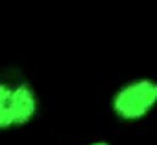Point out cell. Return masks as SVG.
Listing matches in <instances>:
<instances>
[{
    "instance_id": "1",
    "label": "cell",
    "mask_w": 157,
    "mask_h": 145,
    "mask_svg": "<svg viewBox=\"0 0 157 145\" xmlns=\"http://www.w3.org/2000/svg\"><path fill=\"white\" fill-rule=\"evenodd\" d=\"M40 111V94L27 75L16 69L0 72V133L30 127Z\"/></svg>"
},
{
    "instance_id": "2",
    "label": "cell",
    "mask_w": 157,
    "mask_h": 145,
    "mask_svg": "<svg viewBox=\"0 0 157 145\" xmlns=\"http://www.w3.org/2000/svg\"><path fill=\"white\" fill-rule=\"evenodd\" d=\"M157 109V80L148 75L120 83L109 99V111L121 123H139Z\"/></svg>"
},
{
    "instance_id": "3",
    "label": "cell",
    "mask_w": 157,
    "mask_h": 145,
    "mask_svg": "<svg viewBox=\"0 0 157 145\" xmlns=\"http://www.w3.org/2000/svg\"><path fill=\"white\" fill-rule=\"evenodd\" d=\"M79 145H112L109 140L106 139H92V140H87V142H82Z\"/></svg>"
}]
</instances>
